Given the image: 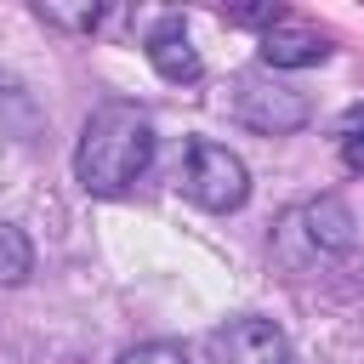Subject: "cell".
<instances>
[{
	"label": "cell",
	"instance_id": "obj_1",
	"mask_svg": "<svg viewBox=\"0 0 364 364\" xmlns=\"http://www.w3.org/2000/svg\"><path fill=\"white\" fill-rule=\"evenodd\" d=\"M154 165V125L136 102H102L74 148V176L85 182V193H125L142 182V171Z\"/></svg>",
	"mask_w": 364,
	"mask_h": 364
},
{
	"label": "cell",
	"instance_id": "obj_2",
	"mask_svg": "<svg viewBox=\"0 0 364 364\" xmlns=\"http://www.w3.org/2000/svg\"><path fill=\"white\" fill-rule=\"evenodd\" d=\"M176 188L199 210H239L245 193H250V176H245V159L228 154L222 142H188L182 171H176Z\"/></svg>",
	"mask_w": 364,
	"mask_h": 364
},
{
	"label": "cell",
	"instance_id": "obj_3",
	"mask_svg": "<svg viewBox=\"0 0 364 364\" xmlns=\"http://www.w3.org/2000/svg\"><path fill=\"white\" fill-rule=\"evenodd\" d=\"M233 114H239V125H250L262 136H290V131L307 125L313 108H307L301 91H290L267 74H239L233 80Z\"/></svg>",
	"mask_w": 364,
	"mask_h": 364
},
{
	"label": "cell",
	"instance_id": "obj_4",
	"mask_svg": "<svg viewBox=\"0 0 364 364\" xmlns=\"http://www.w3.org/2000/svg\"><path fill=\"white\" fill-rule=\"evenodd\" d=\"M205 358L210 364H296L290 341L279 324L267 318H228L205 336Z\"/></svg>",
	"mask_w": 364,
	"mask_h": 364
},
{
	"label": "cell",
	"instance_id": "obj_5",
	"mask_svg": "<svg viewBox=\"0 0 364 364\" xmlns=\"http://www.w3.org/2000/svg\"><path fill=\"white\" fill-rule=\"evenodd\" d=\"M324 34L296 23V17H279L262 28V63L267 68H307V63H324Z\"/></svg>",
	"mask_w": 364,
	"mask_h": 364
},
{
	"label": "cell",
	"instance_id": "obj_6",
	"mask_svg": "<svg viewBox=\"0 0 364 364\" xmlns=\"http://www.w3.org/2000/svg\"><path fill=\"white\" fill-rule=\"evenodd\" d=\"M148 63H154L165 80H176V85L199 80V51L188 46V28H182V17H165V23L148 34Z\"/></svg>",
	"mask_w": 364,
	"mask_h": 364
},
{
	"label": "cell",
	"instance_id": "obj_7",
	"mask_svg": "<svg viewBox=\"0 0 364 364\" xmlns=\"http://www.w3.org/2000/svg\"><path fill=\"white\" fill-rule=\"evenodd\" d=\"M296 222H307V245H313L318 256H341V250L353 245V216H347L341 199H313Z\"/></svg>",
	"mask_w": 364,
	"mask_h": 364
},
{
	"label": "cell",
	"instance_id": "obj_8",
	"mask_svg": "<svg viewBox=\"0 0 364 364\" xmlns=\"http://www.w3.org/2000/svg\"><path fill=\"white\" fill-rule=\"evenodd\" d=\"M28 267H34V250H28L23 228L0 222V284H23V279H28Z\"/></svg>",
	"mask_w": 364,
	"mask_h": 364
},
{
	"label": "cell",
	"instance_id": "obj_9",
	"mask_svg": "<svg viewBox=\"0 0 364 364\" xmlns=\"http://www.w3.org/2000/svg\"><path fill=\"white\" fill-rule=\"evenodd\" d=\"M341 159L353 165V171H364V102L358 108H347V119H341Z\"/></svg>",
	"mask_w": 364,
	"mask_h": 364
},
{
	"label": "cell",
	"instance_id": "obj_10",
	"mask_svg": "<svg viewBox=\"0 0 364 364\" xmlns=\"http://www.w3.org/2000/svg\"><path fill=\"white\" fill-rule=\"evenodd\" d=\"M114 364H188V353L176 341H142V347H125Z\"/></svg>",
	"mask_w": 364,
	"mask_h": 364
}]
</instances>
